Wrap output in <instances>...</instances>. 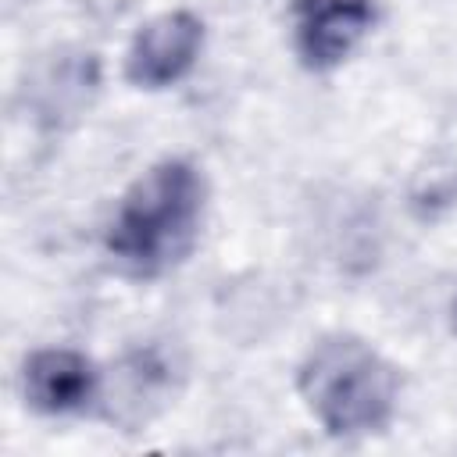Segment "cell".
Masks as SVG:
<instances>
[{"label":"cell","mask_w":457,"mask_h":457,"mask_svg":"<svg viewBox=\"0 0 457 457\" xmlns=\"http://www.w3.org/2000/svg\"><path fill=\"white\" fill-rule=\"evenodd\" d=\"M204 211V168L189 157H164L121 193L104 232V250L121 275L161 278L193 253Z\"/></svg>","instance_id":"cell-1"},{"label":"cell","mask_w":457,"mask_h":457,"mask_svg":"<svg viewBox=\"0 0 457 457\" xmlns=\"http://www.w3.org/2000/svg\"><path fill=\"white\" fill-rule=\"evenodd\" d=\"M18 386L29 411L43 418H64V414H82L100 400L104 371L82 350L43 346L25 357Z\"/></svg>","instance_id":"cell-6"},{"label":"cell","mask_w":457,"mask_h":457,"mask_svg":"<svg viewBox=\"0 0 457 457\" xmlns=\"http://www.w3.org/2000/svg\"><path fill=\"white\" fill-rule=\"evenodd\" d=\"M400 368L353 332H325L296 368V393L332 439L386 432L400 407Z\"/></svg>","instance_id":"cell-2"},{"label":"cell","mask_w":457,"mask_h":457,"mask_svg":"<svg viewBox=\"0 0 457 457\" xmlns=\"http://www.w3.org/2000/svg\"><path fill=\"white\" fill-rule=\"evenodd\" d=\"M450 328H453V336H457V296H453V303H450Z\"/></svg>","instance_id":"cell-7"},{"label":"cell","mask_w":457,"mask_h":457,"mask_svg":"<svg viewBox=\"0 0 457 457\" xmlns=\"http://www.w3.org/2000/svg\"><path fill=\"white\" fill-rule=\"evenodd\" d=\"M204 50V18L179 7L150 18L129 43L125 79L136 89L157 93L182 82Z\"/></svg>","instance_id":"cell-4"},{"label":"cell","mask_w":457,"mask_h":457,"mask_svg":"<svg viewBox=\"0 0 457 457\" xmlns=\"http://www.w3.org/2000/svg\"><path fill=\"white\" fill-rule=\"evenodd\" d=\"M179 378L182 364L175 350L161 343H143L118 361L111 378H104L96 403H104L107 421L121 425L125 432H136L171 403V396L179 393Z\"/></svg>","instance_id":"cell-3"},{"label":"cell","mask_w":457,"mask_h":457,"mask_svg":"<svg viewBox=\"0 0 457 457\" xmlns=\"http://www.w3.org/2000/svg\"><path fill=\"white\" fill-rule=\"evenodd\" d=\"M375 18V0H293V50L307 71H332L364 43Z\"/></svg>","instance_id":"cell-5"}]
</instances>
